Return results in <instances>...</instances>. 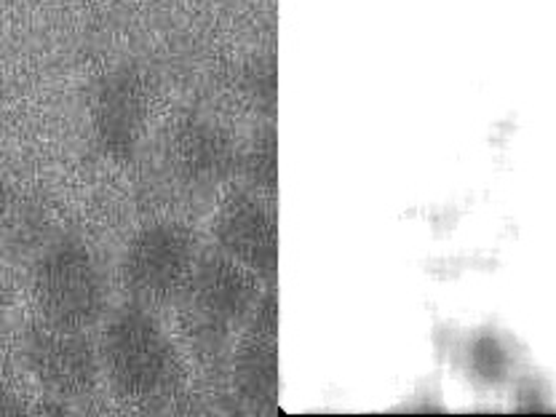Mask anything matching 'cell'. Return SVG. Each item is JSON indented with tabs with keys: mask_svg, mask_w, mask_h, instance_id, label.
I'll use <instances>...</instances> for the list:
<instances>
[{
	"mask_svg": "<svg viewBox=\"0 0 556 417\" xmlns=\"http://www.w3.org/2000/svg\"><path fill=\"white\" fill-rule=\"evenodd\" d=\"M276 313L270 303H260L247 324L239 353H236V388L249 404H270L276 399Z\"/></svg>",
	"mask_w": 556,
	"mask_h": 417,
	"instance_id": "52a82bcc",
	"label": "cell"
},
{
	"mask_svg": "<svg viewBox=\"0 0 556 417\" xmlns=\"http://www.w3.org/2000/svg\"><path fill=\"white\" fill-rule=\"evenodd\" d=\"M100 358L115 396L137 407L161 402L182 382L177 345L150 305L135 300L104 316Z\"/></svg>",
	"mask_w": 556,
	"mask_h": 417,
	"instance_id": "6da1fadb",
	"label": "cell"
},
{
	"mask_svg": "<svg viewBox=\"0 0 556 417\" xmlns=\"http://www.w3.org/2000/svg\"><path fill=\"white\" fill-rule=\"evenodd\" d=\"M471 367L484 382H501L511 369V353L497 338L486 334L471 351Z\"/></svg>",
	"mask_w": 556,
	"mask_h": 417,
	"instance_id": "ba28073f",
	"label": "cell"
},
{
	"mask_svg": "<svg viewBox=\"0 0 556 417\" xmlns=\"http://www.w3.org/2000/svg\"><path fill=\"white\" fill-rule=\"evenodd\" d=\"M217 252L236 260L257 278H270L278 263V228L274 214L254 201H233L214 228Z\"/></svg>",
	"mask_w": 556,
	"mask_h": 417,
	"instance_id": "8992f818",
	"label": "cell"
},
{
	"mask_svg": "<svg viewBox=\"0 0 556 417\" xmlns=\"http://www.w3.org/2000/svg\"><path fill=\"white\" fill-rule=\"evenodd\" d=\"M260 278L223 252H201L199 265L185 287L182 324L195 345L223 348L260 308Z\"/></svg>",
	"mask_w": 556,
	"mask_h": 417,
	"instance_id": "3957f363",
	"label": "cell"
},
{
	"mask_svg": "<svg viewBox=\"0 0 556 417\" xmlns=\"http://www.w3.org/2000/svg\"><path fill=\"white\" fill-rule=\"evenodd\" d=\"M11 217H9V204H5L3 193H0V239H5V228H9Z\"/></svg>",
	"mask_w": 556,
	"mask_h": 417,
	"instance_id": "9c48e42d",
	"label": "cell"
},
{
	"mask_svg": "<svg viewBox=\"0 0 556 417\" xmlns=\"http://www.w3.org/2000/svg\"><path fill=\"white\" fill-rule=\"evenodd\" d=\"M201 249L199 239L179 225H150L126 243L121 281L135 303L164 305L182 298Z\"/></svg>",
	"mask_w": 556,
	"mask_h": 417,
	"instance_id": "277c9868",
	"label": "cell"
},
{
	"mask_svg": "<svg viewBox=\"0 0 556 417\" xmlns=\"http://www.w3.org/2000/svg\"><path fill=\"white\" fill-rule=\"evenodd\" d=\"M22 353L35 382L60 399L89 396L102 378L100 345L91 343L86 329L40 318L27 329Z\"/></svg>",
	"mask_w": 556,
	"mask_h": 417,
	"instance_id": "5b68a950",
	"label": "cell"
},
{
	"mask_svg": "<svg viewBox=\"0 0 556 417\" xmlns=\"http://www.w3.org/2000/svg\"><path fill=\"white\" fill-rule=\"evenodd\" d=\"M33 294L40 318L89 329L108 316V268L89 243L62 236L43 247L35 260Z\"/></svg>",
	"mask_w": 556,
	"mask_h": 417,
	"instance_id": "7a4b0ae2",
	"label": "cell"
}]
</instances>
